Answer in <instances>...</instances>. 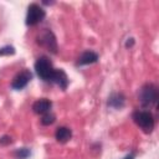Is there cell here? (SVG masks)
I'll return each instance as SVG.
<instances>
[{"label":"cell","instance_id":"15","mask_svg":"<svg viewBox=\"0 0 159 159\" xmlns=\"http://www.w3.org/2000/svg\"><path fill=\"white\" fill-rule=\"evenodd\" d=\"M12 140H11V137H9V135H2L1 138H0V145H7V144H10Z\"/></svg>","mask_w":159,"mask_h":159},{"label":"cell","instance_id":"2","mask_svg":"<svg viewBox=\"0 0 159 159\" xmlns=\"http://www.w3.org/2000/svg\"><path fill=\"white\" fill-rule=\"evenodd\" d=\"M55 70H56V68H53L52 62H51L50 58L46 57V56L39 57L37 61L35 62V71H36L37 76H39L41 80L46 81V82H51V81H52Z\"/></svg>","mask_w":159,"mask_h":159},{"label":"cell","instance_id":"12","mask_svg":"<svg viewBox=\"0 0 159 159\" xmlns=\"http://www.w3.org/2000/svg\"><path fill=\"white\" fill-rule=\"evenodd\" d=\"M31 152L29 148H20V149H16L14 155L17 158V159H27L30 157Z\"/></svg>","mask_w":159,"mask_h":159},{"label":"cell","instance_id":"8","mask_svg":"<svg viewBox=\"0 0 159 159\" xmlns=\"http://www.w3.org/2000/svg\"><path fill=\"white\" fill-rule=\"evenodd\" d=\"M98 61V53L94 51H84L77 60V66H86Z\"/></svg>","mask_w":159,"mask_h":159},{"label":"cell","instance_id":"9","mask_svg":"<svg viewBox=\"0 0 159 159\" xmlns=\"http://www.w3.org/2000/svg\"><path fill=\"white\" fill-rule=\"evenodd\" d=\"M51 82L60 86V88L66 89L67 86H68V77H67V75L63 70H55V73H53V77H52Z\"/></svg>","mask_w":159,"mask_h":159},{"label":"cell","instance_id":"6","mask_svg":"<svg viewBox=\"0 0 159 159\" xmlns=\"http://www.w3.org/2000/svg\"><path fill=\"white\" fill-rule=\"evenodd\" d=\"M32 78V73L29 70H24L21 72H19L11 81V87L14 89H22L27 86V83L31 81Z\"/></svg>","mask_w":159,"mask_h":159},{"label":"cell","instance_id":"16","mask_svg":"<svg viewBox=\"0 0 159 159\" xmlns=\"http://www.w3.org/2000/svg\"><path fill=\"white\" fill-rule=\"evenodd\" d=\"M133 42H134V41H133V39H128V41H127L125 46H127V47H128V46H132V45H133Z\"/></svg>","mask_w":159,"mask_h":159},{"label":"cell","instance_id":"17","mask_svg":"<svg viewBox=\"0 0 159 159\" xmlns=\"http://www.w3.org/2000/svg\"><path fill=\"white\" fill-rule=\"evenodd\" d=\"M123 159H134V154H128V155H125Z\"/></svg>","mask_w":159,"mask_h":159},{"label":"cell","instance_id":"1","mask_svg":"<svg viewBox=\"0 0 159 159\" xmlns=\"http://www.w3.org/2000/svg\"><path fill=\"white\" fill-rule=\"evenodd\" d=\"M138 98L143 107H153L157 104L159 98L158 88L153 83H147L139 89Z\"/></svg>","mask_w":159,"mask_h":159},{"label":"cell","instance_id":"10","mask_svg":"<svg viewBox=\"0 0 159 159\" xmlns=\"http://www.w3.org/2000/svg\"><path fill=\"white\" fill-rule=\"evenodd\" d=\"M55 137H56L57 142H60V143H67L71 139V137H72V132L67 127H58L56 129Z\"/></svg>","mask_w":159,"mask_h":159},{"label":"cell","instance_id":"11","mask_svg":"<svg viewBox=\"0 0 159 159\" xmlns=\"http://www.w3.org/2000/svg\"><path fill=\"white\" fill-rule=\"evenodd\" d=\"M124 96L122 93H112L108 98V106L116 109H120L124 106Z\"/></svg>","mask_w":159,"mask_h":159},{"label":"cell","instance_id":"14","mask_svg":"<svg viewBox=\"0 0 159 159\" xmlns=\"http://www.w3.org/2000/svg\"><path fill=\"white\" fill-rule=\"evenodd\" d=\"M14 53H15V48L10 45L4 46V47L0 48V56H5V55L9 56V55H14Z\"/></svg>","mask_w":159,"mask_h":159},{"label":"cell","instance_id":"7","mask_svg":"<svg viewBox=\"0 0 159 159\" xmlns=\"http://www.w3.org/2000/svg\"><path fill=\"white\" fill-rule=\"evenodd\" d=\"M52 107V103L50 99L47 98H41V99H37L34 104H32V111L36 113V114H45V113H48L50 109Z\"/></svg>","mask_w":159,"mask_h":159},{"label":"cell","instance_id":"13","mask_svg":"<svg viewBox=\"0 0 159 159\" xmlns=\"http://www.w3.org/2000/svg\"><path fill=\"white\" fill-rule=\"evenodd\" d=\"M55 119H56V117H55V114H52V113H45V114H42V118H41V123L43 124V125H50V124H52L53 122H55Z\"/></svg>","mask_w":159,"mask_h":159},{"label":"cell","instance_id":"3","mask_svg":"<svg viewBox=\"0 0 159 159\" xmlns=\"http://www.w3.org/2000/svg\"><path fill=\"white\" fill-rule=\"evenodd\" d=\"M133 120L145 133H150L154 129V117L148 111H135L133 113Z\"/></svg>","mask_w":159,"mask_h":159},{"label":"cell","instance_id":"5","mask_svg":"<svg viewBox=\"0 0 159 159\" xmlns=\"http://www.w3.org/2000/svg\"><path fill=\"white\" fill-rule=\"evenodd\" d=\"M37 43L46 47L48 51H51L52 53L57 52V41L56 37L53 35V32L48 29H45L39 36H37Z\"/></svg>","mask_w":159,"mask_h":159},{"label":"cell","instance_id":"4","mask_svg":"<svg viewBox=\"0 0 159 159\" xmlns=\"http://www.w3.org/2000/svg\"><path fill=\"white\" fill-rule=\"evenodd\" d=\"M46 16L45 10L36 2H32L27 7V14H26V25L27 26H35L39 22H41Z\"/></svg>","mask_w":159,"mask_h":159}]
</instances>
